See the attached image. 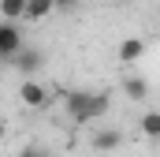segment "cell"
Wrapping results in <instances>:
<instances>
[{"instance_id": "obj_1", "label": "cell", "mask_w": 160, "mask_h": 157, "mask_svg": "<svg viewBox=\"0 0 160 157\" xmlns=\"http://www.w3.org/2000/svg\"><path fill=\"white\" fill-rule=\"evenodd\" d=\"M108 94H89V90H67L63 94V105H67V116L75 123H89V120L104 116L108 112Z\"/></svg>"}, {"instance_id": "obj_2", "label": "cell", "mask_w": 160, "mask_h": 157, "mask_svg": "<svg viewBox=\"0 0 160 157\" xmlns=\"http://www.w3.org/2000/svg\"><path fill=\"white\" fill-rule=\"evenodd\" d=\"M22 49V30L11 19H0V60H11Z\"/></svg>"}, {"instance_id": "obj_3", "label": "cell", "mask_w": 160, "mask_h": 157, "mask_svg": "<svg viewBox=\"0 0 160 157\" xmlns=\"http://www.w3.org/2000/svg\"><path fill=\"white\" fill-rule=\"evenodd\" d=\"M19 101L30 105V109H45V105H48V90H45L34 75H26V78H22V86H19Z\"/></svg>"}, {"instance_id": "obj_4", "label": "cell", "mask_w": 160, "mask_h": 157, "mask_svg": "<svg viewBox=\"0 0 160 157\" xmlns=\"http://www.w3.org/2000/svg\"><path fill=\"white\" fill-rule=\"evenodd\" d=\"M11 64H15L22 75H34V71L41 68V52H38V49H26V45H22V49L11 56Z\"/></svg>"}, {"instance_id": "obj_5", "label": "cell", "mask_w": 160, "mask_h": 157, "mask_svg": "<svg viewBox=\"0 0 160 157\" xmlns=\"http://www.w3.org/2000/svg\"><path fill=\"white\" fill-rule=\"evenodd\" d=\"M89 146H93L97 154H112V150L123 146V131H97V135L89 138Z\"/></svg>"}, {"instance_id": "obj_6", "label": "cell", "mask_w": 160, "mask_h": 157, "mask_svg": "<svg viewBox=\"0 0 160 157\" xmlns=\"http://www.w3.org/2000/svg\"><path fill=\"white\" fill-rule=\"evenodd\" d=\"M123 94L130 97V101H149V78H142V75H130V78H123Z\"/></svg>"}, {"instance_id": "obj_7", "label": "cell", "mask_w": 160, "mask_h": 157, "mask_svg": "<svg viewBox=\"0 0 160 157\" xmlns=\"http://www.w3.org/2000/svg\"><path fill=\"white\" fill-rule=\"evenodd\" d=\"M145 56V41L142 38H123L119 41V64H134Z\"/></svg>"}, {"instance_id": "obj_8", "label": "cell", "mask_w": 160, "mask_h": 157, "mask_svg": "<svg viewBox=\"0 0 160 157\" xmlns=\"http://www.w3.org/2000/svg\"><path fill=\"white\" fill-rule=\"evenodd\" d=\"M52 11H56V4H52V0H26V15H22V19L41 23V19H48Z\"/></svg>"}, {"instance_id": "obj_9", "label": "cell", "mask_w": 160, "mask_h": 157, "mask_svg": "<svg viewBox=\"0 0 160 157\" xmlns=\"http://www.w3.org/2000/svg\"><path fill=\"white\" fill-rule=\"evenodd\" d=\"M142 135L153 138V142H160V112L157 109H149V112L142 116Z\"/></svg>"}, {"instance_id": "obj_10", "label": "cell", "mask_w": 160, "mask_h": 157, "mask_svg": "<svg viewBox=\"0 0 160 157\" xmlns=\"http://www.w3.org/2000/svg\"><path fill=\"white\" fill-rule=\"evenodd\" d=\"M26 15V0H0V19H22Z\"/></svg>"}, {"instance_id": "obj_11", "label": "cell", "mask_w": 160, "mask_h": 157, "mask_svg": "<svg viewBox=\"0 0 160 157\" xmlns=\"http://www.w3.org/2000/svg\"><path fill=\"white\" fill-rule=\"evenodd\" d=\"M19 157H52V154H48V150H41V146H26Z\"/></svg>"}, {"instance_id": "obj_12", "label": "cell", "mask_w": 160, "mask_h": 157, "mask_svg": "<svg viewBox=\"0 0 160 157\" xmlns=\"http://www.w3.org/2000/svg\"><path fill=\"white\" fill-rule=\"evenodd\" d=\"M56 4V11H75L78 8V0H52Z\"/></svg>"}, {"instance_id": "obj_13", "label": "cell", "mask_w": 160, "mask_h": 157, "mask_svg": "<svg viewBox=\"0 0 160 157\" xmlns=\"http://www.w3.org/2000/svg\"><path fill=\"white\" fill-rule=\"evenodd\" d=\"M4 135H8V123H4V120H0V142H4Z\"/></svg>"}]
</instances>
